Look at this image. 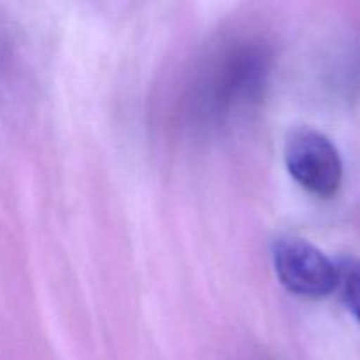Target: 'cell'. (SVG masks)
<instances>
[{
    "label": "cell",
    "instance_id": "obj_3",
    "mask_svg": "<svg viewBox=\"0 0 360 360\" xmlns=\"http://www.w3.org/2000/svg\"><path fill=\"white\" fill-rule=\"evenodd\" d=\"M267 74V56L257 46H239L231 49L218 63L210 84L207 104L220 112L238 102L252 97L262 86Z\"/></svg>",
    "mask_w": 360,
    "mask_h": 360
},
{
    "label": "cell",
    "instance_id": "obj_1",
    "mask_svg": "<svg viewBox=\"0 0 360 360\" xmlns=\"http://www.w3.org/2000/svg\"><path fill=\"white\" fill-rule=\"evenodd\" d=\"M285 164L292 178L322 199L336 195L343 181V160L333 141L313 129H295L285 141Z\"/></svg>",
    "mask_w": 360,
    "mask_h": 360
},
{
    "label": "cell",
    "instance_id": "obj_4",
    "mask_svg": "<svg viewBox=\"0 0 360 360\" xmlns=\"http://www.w3.org/2000/svg\"><path fill=\"white\" fill-rule=\"evenodd\" d=\"M338 287L341 288L345 304L360 322V260L355 257H343L336 262Z\"/></svg>",
    "mask_w": 360,
    "mask_h": 360
},
{
    "label": "cell",
    "instance_id": "obj_2",
    "mask_svg": "<svg viewBox=\"0 0 360 360\" xmlns=\"http://www.w3.org/2000/svg\"><path fill=\"white\" fill-rule=\"evenodd\" d=\"M273 264L281 285L295 295L322 299L338 288L336 262L302 238L276 239Z\"/></svg>",
    "mask_w": 360,
    "mask_h": 360
}]
</instances>
